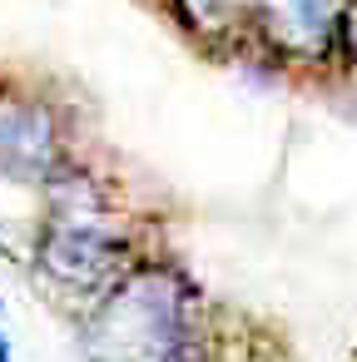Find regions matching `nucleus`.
<instances>
[{"label": "nucleus", "mask_w": 357, "mask_h": 362, "mask_svg": "<svg viewBox=\"0 0 357 362\" xmlns=\"http://www.w3.org/2000/svg\"><path fill=\"white\" fill-rule=\"evenodd\" d=\"M90 362H189L194 288L184 273L144 263L129 268L80 327Z\"/></svg>", "instance_id": "1"}, {"label": "nucleus", "mask_w": 357, "mask_h": 362, "mask_svg": "<svg viewBox=\"0 0 357 362\" xmlns=\"http://www.w3.org/2000/svg\"><path fill=\"white\" fill-rule=\"evenodd\" d=\"M35 273L75 298H105L129 273V243L124 233L105 228L100 218H60L50 214L35 233Z\"/></svg>", "instance_id": "2"}, {"label": "nucleus", "mask_w": 357, "mask_h": 362, "mask_svg": "<svg viewBox=\"0 0 357 362\" xmlns=\"http://www.w3.org/2000/svg\"><path fill=\"white\" fill-rule=\"evenodd\" d=\"M65 164L70 154L60 115L21 85H0V174L45 189Z\"/></svg>", "instance_id": "3"}, {"label": "nucleus", "mask_w": 357, "mask_h": 362, "mask_svg": "<svg viewBox=\"0 0 357 362\" xmlns=\"http://www.w3.org/2000/svg\"><path fill=\"white\" fill-rule=\"evenodd\" d=\"M342 0H258L253 35H263L288 60H322L337 50Z\"/></svg>", "instance_id": "4"}, {"label": "nucleus", "mask_w": 357, "mask_h": 362, "mask_svg": "<svg viewBox=\"0 0 357 362\" xmlns=\"http://www.w3.org/2000/svg\"><path fill=\"white\" fill-rule=\"evenodd\" d=\"M169 11L194 40L223 45V40H238L243 30H253L258 0H169Z\"/></svg>", "instance_id": "5"}, {"label": "nucleus", "mask_w": 357, "mask_h": 362, "mask_svg": "<svg viewBox=\"0 0 357 362\" xmlns=\"http://www.w3.org/2000/svg\"><path fill=\"white\" fill-rule=\"evenodd\" d=\"M337 50L357 70V0H342V21H337Z\"/></svg>", "instance_id": "6"}, {"label": "nucleus", "mask_w": 357, "mask_h": 362, "mask_svg": "<svg viewBox=\"0 0 357 362\" xmlns=\"http://www.w3.org/2000/svg\"><path fill=\"white\" fill-rule=\"evenodd\" d=\"M0 362H11V337H6V327H0Z\"/></svg>", "instance_id": "7"}, {"label": "nucleus", "mask_w": 357, "mask_h": 362, "mask_svg": "<svg viewBox=\"0 0 357 362\" xmlns=\"http://www.w3.org/2000/svg\"><path fill=\"white\" fill-rule=\"evenodd\" d=\"M0 253H11V248H6V238H0Z\"/></svg>", "instance_id": "8"}]
</instances>
